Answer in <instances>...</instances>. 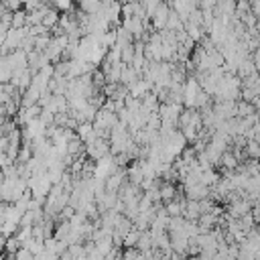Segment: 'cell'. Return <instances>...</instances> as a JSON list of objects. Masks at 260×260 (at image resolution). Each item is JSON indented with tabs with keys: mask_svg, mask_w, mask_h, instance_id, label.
Segmentation results:
<instances>
[{
	"mask_svg": "<svg viewBox=\"0 0 260 260\" xmlns=\"http://www.w3.org/2000/svg\"><path fill=\"white\" fill-rule=\"evenodd\" d=\"M221 162L225 169H234L236 167V156L234 154H221Z\"/></svg>",
	"mask_w": 260,
	"mask_h": 260,
	"instance_id": "5b68a950",
	"label": "cell"
},
{
	"mask_svg": "<svg viewBox=\"0 0 260 260\" xmlns=\"http://www.w3.org/2000/svg\"><path fill=\"white\" fill-rule=\"evenodd\" d=\"M26 26V12L18 10V12H12V26L10 28H24Z\"/></svg>",
	"mask_w": 260,
	"mask_h": 260,
	"instance_id": "277c9868",
	"label": "cell"
},
{
	"mask_svg": "<svg viewBox=\"0 0 260 260\" xmlns=\"http://www.w3.org/2000/svg\"><path fill=\"white\" fill-rule=\"evenodd\" d=\"M79 10L83 14H98L102 10V0H79Z\"/></svg>",
	"mask_w": 260,
	"mask_h": 260,
	"instance_id": "7a4b0ae2",
	"label": "cell"
},
{
	"mask_svg": "<svg viewBox=\"0 0 260 260\" xmlns=\"http://www.w3.org/2000/svg\"><path fill=\"white\" fill-rule=\"evenodd\" d=\"M162 2H165V0H162Z\"/></svg>",
	"mask_w": 260,
	"mask_h": 260,
	"instance_id": "8992f818",
	"label": "cell"
},
{
	"mask_svg": "<svg viewBox=\"0 0 260 260\" xmlns=\"http://www.w3.org/2000/svg\"><path fill=\"white\" fill-rule=\"evenodd\" d=\"M169 14H171V6H169V4H165V2H160V4H158V8L154 10V14L150 16V18H152V22H154V28L165 30L167 20H169Z\"/></svg>",
	"mask_w": 260,
	"mask_h": 260,
	"instance_id": "6da1fadb",
	"label": "cell"
},
{
	"mask_svg": "<svg viewBox=\"0 0 260 260\" xmlns=\"http://www.w3.org/2000/svg\"><path fill=\"white\" fill-rule=\"evenodd\" d=\"M57 22H59V12H57V10H47L45 16H43V20H41V24H43L47 30H49V28H55Z\"/></svg>",
	"mask_w": 260,
	"mask_h": 260,
	"instance_id": "3957f363",
	"label": "cell"
}]
</instances>
